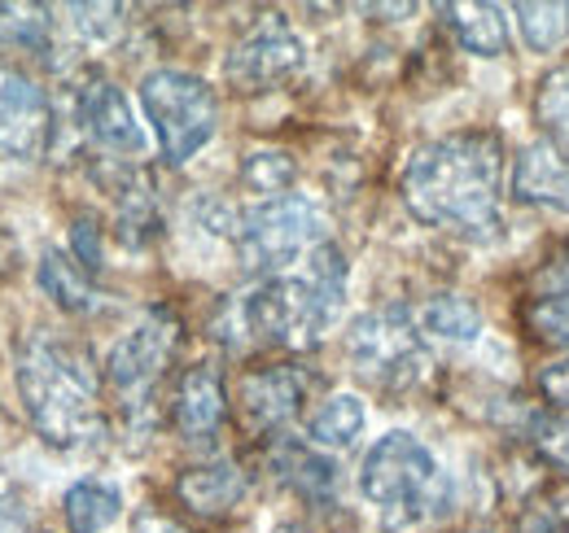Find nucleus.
<instances>
[{
	"label": "nucleus",
	"mask_w": 569,
	"mask_h": 533,
	"mask_svg": "<svg viewBox=\"0 0 569 533\" xmlns=\"http://www.w3.org/2000/svg\"><path fill=\"white\" fill-rule=\"evenodd\" d=\"M438 13H442V22L456 31V40H460L465 53H473V58H499V53H508V22H503V9L478 4V0H460V4H442Z\"/></svg>",
	"instance_id": "f3484780"
},
{
	"label": "nucleus",
	"mask_w": 569,
	"mask_h": 533,
	"mask_svg": "<svg viewBox=\"0 0 569 533\" xmlns=\"http://www.w3.org/2000/svg\"><path fill=\"white\" fill-rule=\"evenodd\" d=\"M421 324H426V333L442 336V341H478L482 336V311L465 293H438L426 302Z\"/></svg>",
	"instance_id": "5701e85b"
},
{
	"label": "nucleus",
	"mask_w": 569,
	"mask_h": 533,
	"mask_svg": "<svg viewBox=\"0 0 569 533\" xmlns=\"http://www.w3.org/2000/svg\"><path fill=\"white\" fill-rule=\"evenodd\" d=\"M535 119L548 135V149L569 167V67L543 74V83L535 92Z\"/></svg>",
	"instance_id": "4be33fe9"
},
{
	"label": "nucleus",
	"mask_w": 569,
	"mask_h": 533,
	"mask_svg": "<svg viewBox=\"0 0 569 533\" xmlns=\"http://www.w3.org/2000/svg\"><path fill=\"white\" fill-rule=\"evenodd\" d=\"M237 254L250 271H281L325 245V214L302 193L259 201L237 219Z\"/></svg>",
	"instance_id": "423d86ee"
},
{
	"label": "nucleus",
	"mask_w": 569,
	"mask_h": 533,
	"mask_svg": "<svg viewBox=\"0 0 569 533\" xmlns=\"http://www.w3.org/2000/svg\"><path fill=\"white\" fill-rule=\"evenodd\" d=\"M368 424V411L356 394H333L329 402H320V411L307 420V438L320 446V451H347L363 433Z\"/></svg>",
	"instance_id": "412c9836"
},
{
	"label": "nucleus",
	"mask_w": 569,
	"mask_h": 533,
	"mask_svg": "<svg viewBox=\"0 0 569 533\" xmlns=\"http://www.w3.org/2000/svg\"><path fill=\"white\" fill-rule=\"evenodd\" d=\"M359 494L381 512L386 530H412L429 516L447 512L451 485L421 438L386 433L372 442L359 467Z\"/></svg>",
	"instance_id": "20e7f679"
},
{
	"label": "nucleus",
	"mask_w": 569,
	"mask_h": 533,
	"mask_svg": "<svg viewBox=\"0 0 569 533\" xmlns=\"http://www.w3.org/2000/svg\"><path fill=\"white\" fill-rule=\"evenodd\" d=\"M36 275H40V289L49 293V302L58 311H67V315H92L101 306V293L92 284V271L79 263L74 254H67V250H44Z\"/></svg>",
	"instance_id": "dca6fc26"
},
{
	"label": "nucleus",
	"mask_w": 569,
	"mask_h": 533,
	"mask_svg": "<svg viewBox=\"0 0 569 533\" xmlns=\"http://www.w3.org/2000/svg\"><path fill=\"white\" fill-rule=\"evenodd\" d=\"M141 105L162 144V158L176 167L198 158L219 128V101L211 83L189 70H149L141 79Z\"/></svg>",
	"instance_id": "39448f33"
},
{
	"label": "nucleus",
	"mask_w": 569,
	"mask_h": 533,
	"mask_svg": "<svg viewBox=\"0 0 569 533\" xmlns=\"http://www.w3.org/2000/svg\"><path fill=\"white\" fill-rule=\"evenodd\" d=\"M176 490L184 507H193L198 516H223L246 499V472L232 460H211V464L184 467Z\"/></svg>",
	"instance_id": "2eb2a0df"
},
{
	"label": "nucleus",
	"mask_w": 569,
	"mask_h": 533,
	"mask_svg": "<svg viewBox=\"0 0 569 533\" xmlns=\"http://www.w3.org/2000/svg\"><path fill=\"white\" fill-rule=\"evenodd\" d=\"M53 110L44 88L13 67H0V158L4 162H36L49 149Z\"/></svg>",
	"instance_id": "9d476101"
},
{
	"label": "nucleus",
	"mask_w": 569,
	"mask_h": 533,
	"mask_svg": "<svg viewBox=\"0 0 569 533\" xmlns=\"http://www.w3.org/2000/svg\"><path fill=\"white\" fill-rule=\"evenodd\" d=\"M539 390H543V399L557 402V406H566L569 411V354L566 359H557V363H548L543 372H539Z\"/></svg>",
	"instance_id": "cd10ccee"
},
{
	"label": "nucleus",
	"mask_w": 569,
	"mask_h": 533,
	"mask_svg": "<svg viewBox=\"0 0 569 533\" xmlns=\"http://www.w3.org/2000/svg\"><path fill=\"white\" fill-rule=\"evenodd\" d=\"M74 259L88 266V271L101 266V237H97V228H92L88 219L74 223Z\"/></svg>",
	"instance_id": "c756f323"
},
{
	"label": "nucleus",
	"mask_w": 569,
	"mask_h": 533,
	"mask_svg": "<svg viewBox=\"0 0 569 533\" xmlns=\"http://www.w3.org/2000/svg\"><path fill=\"white\" fill-rule=\"evenodd\" d=\"M132 533H184L171 516H162V512H137V521H132Z\"/></svg>",
	"instance_id": "7c9ffc66"
},
{
	"label": "nucleus",
	"mask_w": 569,
	"mask_h": 533,
	"mask_svg": "<svg viewBox=\"0 0 569 533\" xmlns=\"http://www.w3.org/2000/svg\"><path fill=\"white\" fill-rule=\"evenodd\" d=\"M241 411L254 429H281L284 420H293L298 402L307 394V376L298 368H259V372H246L241 376Z\"/></svg>",
	"instance_id": "f8f14e48"
},
{
	"label": "nucleus",
	"mask_w": 569,
	"mask_h": 533,
	"mask_svg": "<svg viewBox=\"0 0 569 533\" xmlns=\"http://www.w3.org/2000/svg\"><path fill=\"white\" fill-rule=\"evenodd\" d=\"M347 359L359 376L377 390H408L426 376L429 354L403 306L363 311L347 333Z\"/></svg>",
	"instance_id": "0eeeda50"
},
{
	"label": "nucleus",
	"mask_w": 569,
	"mask_h": 533,
	"mask_svg": "<svg viewBox=\"0 0 569 533\" xmlns=\"http://www.w3.org/2000/svg\"><path fill=\"white\" fill-rule=\"evenodd\" d=\"M62 512H67V525L71 533H101L110 530L123 512V494L110 485V481H74L71 490L62 494Z\"/></svg>",
	"instance_id": "6ab92c4d"
},
{
	"label": "nucleus",
	"mask_w": 569,
	"mask_h": 533,
	"mask_svg": "<svg viewBox=\"0 0 569 533\" xmlns=\"http://www.w3.org/2000/svg\"><path fill=\"white\" fill-rule=\"evenodd\" d=\"M0 44H13L22 53L49 49V18L36 4H0Z\"/></svg>",
	"instance_id": "393cba45"
},
{
	"label": "nucleus",
	"mask_w": 569,
	"mask_h": 533,
	"mask_svg": "<svg viewBox=\"0 0 569 533\" xmlns=\"http://www.w3.org/2000/svg\"><path fill=\"white\" fill-rule=\"evenodd\" d=\"M18 394L27 420L49 446H79L101 429V385L92 359L49 333H36L18 350Z\"/></svg>",
	"instance_id": "f03ea898"
},
{
	"label": "nucleus",
	"mask_w": 569,
	"mask_h": 533,
	"mask_svg": "<svg viewBox=\"0 0 569 533\" xmlns=\"http://www.w3.org/2000/svg\"><path fill=\"white\" fill-rule=\"evenodd\" d=\"M74 114H79V128L110 153H141L144 149V132L137 114H132V105H128V97L101 74H92L79 88Z\"/></svg>",
	"instance_id": "9b49d317"
},
{
	"label": "nucleus",
	"mask_w": 569,
	"mask_h": 533,
	"mask_svg": "<svg viewBox=\"0 0 569 533\" xmlns=\"http://www.w3.org/2000/svg\"><path fill=\"white\" fill-rule=\"evenodd\" d=\"M302 62H307V53H302V40L293 36V27L281 13H268L259 27H250L232 44V53L223 62V79L232 83V92L254 97V92L281 88L289 74L302 70Z\"/></svg>",
	"instance_id": "6e6552de"
},
{
	"label": "nucleus",
	"mask_w": 569,
	"mask_h": 533,
	"mask_svg": "<svg viewBox=\"0 0 569 533\" xmlns=\"http://www.w3.org/2000/svg\"><path fill=\"white\" fill-rule=\"evenodd\" d=\"M512 198L543 210H569V167L548 144L521 149L512 167Z\"/></svg>",
	"instance_id": "4468645a"
},
{
	"label": "nucleus",
	"mask_w": 569,
	"mask_h": 533,
	"mask_svg": "<svg viewBox=\"0 0 569 533\" xmlns=\"http://www.w3.org/2000/svg\"><path fill=\"white\" fill-rule=\"evenodd\" d=\"M277 533H307V530H298V525H284V530H277Z\"/></svg>",
	"instance_id": "2f4dec72"
},
{
	"label": "nucleus",
	"mask_w": 569,
	"mask_h": 533,
	"mask_svg": "<svg viewBox=\"0 0 569 533\" xmlns=\"http://www.w3.org/2000/svg\"><path fill=\"white\" fill-rule=\"evenodd\" d=\"M289 180H293L289 153H250V158H246V184H250V189L284 198V184H289Z\"/></svg>",
	"instance_id": "a878e982"
},
{
	"label": "nucleus",
	"mask_w": 569,
	"mask_h": 533,
	"mask_svg": "<svg viewBox=\"0 0 569 533\" xmlns=\"http://www.w3.org/2000/svg\"><path fill=\"white\" fill-rule=\"evenodd\" d=\"M171 415H176V429L189 442H202V438L219 433V424L228 415V394H223V376L211 363H198V368L184 372L176 402H171Z\"/></svg>",
	"instance_id": "ddd939ff"
},
{
	"label": "nucleus",
	"mask_w": 569,
	"mask_h": 533,
	"mask_svg": "<svg viewBox=\"0 0 569 533\" xmlns=\"http://www.w3.org/2000/svg\"><path fill=\"white\" fill-rule=\"evenodd\" d=\"M272 467L281 472V481L289 490H298L302 499H333V485H338V472L325 455H316L311 446H298V442H281Z\"/></svg>",
	"instance_id": "aec40b11"
},
{
	"label": "nucleus",
	"mask_w": 569,
	"mask_h": 533,
	"mask_svg": "<svg viewBox=\"0 0 569 533\" xmlns=\"http://www.w3.org/2000/svg\"><path fill=\"white\" fill-rule=\"evenodd\" d=\"M347 302V259L338 245H320L298 275H272L246 298V329L263 345L311 350Z\"/></svg>",
	"instance_id": "7ed1b4c3"
},
{
	"label": "nucleus",
	"mask_w": 569,
	"mask_h": 533,
	"mask_svg": "<svg viewBox=\"0 0 569 533\" xmlns=\"http://www.w3.org/2000/svg\"><path fill=\"white\" fill-rule=\"evenodd\" d=\"M530 329L552 345H569V254L552 259L539 271V284L530 298Z\"/></svg>",
	"instance_id": "a211bd4d"
},
{
	"label": "nucleus",
	"mask_w": 569,
	"mask_h": 533,
	"mask_svg": "<svg viewBox=\"0 0 569 533\" xmlns=\"http://www.w3.org/2000/svg\"><path fill=\"white\" fill-rule=\"evenodd\" d=\"M0 533H36L31 507L18 494H0Z\"/></svg>",
	"instance_id": "c85d7f7f"
},
{
	"label": "nucleus",
	"mask_w": 569,
	"mask_h": 533,
	"mask_svg": "<svg viewBox=\"0 0 569 533\" xmlns=\"http://www.w3.org/2000/svg\"><path fill=\"white\" fill-rule=\"evenodd\" d=\"M530 433H535V446L543 451V460L557 464L561 472H569V420L566 415H539V420L530 424Z\"/></svg>",
	"instance_id": "bb28decb"
},
{
	"label": "nucleus",
	"mask_w": 569,
	"mask_h": 533,
	"mask_svg": "<svg viewBox=\"0 0 569 533\" xmlns=\"http://www.w3.org/2000/svg\"><path fill=\"white\" fill-rule=\"evenodd\" d=\"M503 149L491 132H451L421 144L403 171V205L426 228L487 237L499 228Z\"/></svg>",
	"instance_id": "f257e3e1"
},
{
	"label": "nucleus",
	"mask_w": 569,
	"mask_h": 533,
	"mask_svg": "<svg viewBox=\"0 0 569 533\" xmlns=\"http://www.w3.org/2000/svg\"><path fill=\"white\" fill-rule=\"evenodd\" d=\"M512 18H517V31L526 40V49L535 53H552L561 40L569 36V4H512Z\"/></svg>",
	"instance_id": "b1692460"
},
{
	"label": "nucleus",
	"mask_w": 569,
	"mask_h": 533,
	"mask_svg": "<svg viewBox=\"0 0 569 533\" xmlns=\"http://www.w3.org/2000/svg\"><path fill=\"white\" fill-rule=\"evenodd\" d=\"M176 341H180V324H176L171 311L158 306V311L141 315L128 333L114 341V350H110V359H106V376H110V385H114L123 399L144 394V390L162 376V368L171 363Z\"/></svg>",
	"instance_id": "1a4fd4ad"
}]
</instances>
